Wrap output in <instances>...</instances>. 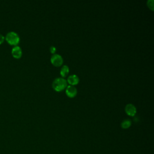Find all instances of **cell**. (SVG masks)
Returning a JSON list of instances; mask_svg holds the SVG:
<instances>
[{"label": "cell", "mask_w": 154, "mask_h": 154, "mask_svg": "<svg viewBox=\"0 0 154 154\" xmlns=\"http://www.w3.org/2000/svg\"><path fill=\"white\" fill-rule=\"evenodd\" d=\"M125 111L126 114L129 116H135V113L137 112V110L135 107L132 104H128L125 107Z\"/></svg>", "instance_id": "cell-5"}, {"label": "cell", "mask_w": 154, "mask_h": 154, "mask_svg": "<svg viewBox=\"0 0 154 154\" xmlns=\"http://www.w3.org/2000/svg\"><path fill=\"white\" fill-rule=\"evenodd\" d=\"M131 125V121L129 119L124 120L121 124V126L124 129H127Z\"/></svg>", "instance_id": "cell-9"}, {"label": "cell", "mask_w": 154, "mask_h": 154, "mask_svg": "<svg viewBox=\"0 0 154 154\" xmlns=\"http://www.w3.org/2000/svg\"><path fill=\"white\" fill-rule=\"evenodd\" d=\"M148 7L150 8L151 10H153V0H148L147 2Z\"/></svg>", "instance_id": "cell-10"}, {"label": "cell", "mask_w": 154, "mask_h": 154, "mask_svg": "<svg viewBox=\"0 0 154 154\" xmlns=\"http://www.w3.org/2000/svg\"><path fill=\"white\" fill-rule=\"evenodd\" d=\"M67 87V81L63 78H55L52 83V88L57 92H60Z\"/></svg>", "instance_id": "cell-1"}, {"label": "cell", "mask_w": 154, "mask_h": 154, "mask_svg": "<svg viewBox=\"0 0 154 154\" xmlns=\"http://www.w3.org/2000/svg\"><path fill=\"white\" fill-rule=\"evenodd\" d=\"M50 51H51V52L52 54H54V53L56 52V48H55V47L54 46H51L50 47Z\"/></svg>", "instance_id": "cell-11"}, {"label": "cell", "mask_w": 154, "mask_h": 154, "mask_svg": "<svg viewBox=\"0 0 154 154\" xmlns=\"http://www.w3.org/2000/svg\"><path fill=\"white\" fill-rule=\"evenodd\" d=\"M69 67L68 66H66V65H64L61 68V70H60V75L63 77H66L68 75V74H69Z\"/></svg>", "instance_id": "cell-8"}, {"label": "cell", "mask_w": 154, "mask_h": 154, "mask_svg": "<svg viewBox=\"0 0 154 154\" xmlns=\"http://www.w3.org/2000/svg\"><path fill=\"white\" fill-rule=\"evenodd\" d=\"M79 81V79L78 77L75 74L71 75L68 78V82L71 86H74L78 84Z\"/></svg>", "instance_id": "cell-7"}, {"label": "cell", "mask_w": 154, "mask_h": 154, "mask_svg": "<svg viewBox=\"0 0 154 154\" xmlns=\"http://www.w3.org/2000/svg\"><path fill=\"white\" fill-rule=\"evenodd\" d=\"M66 93L69 98H74L77 94V89L74 86H68L66 89Z\"/></svg>", "instance_id": "cell-4"}, {"label": "cell", "mask_w": 154, "mask_h": 154, "mask_svg": "<svg viewBox=\"0 0 154 154\" xmlns=\"http://www.w3.org/2000/svg\"><path fill=\"white\" fill-rule=\"evenodd\" d=\"M51 61L54 66L58 67L62 65V64L63 63V59L60 55L57 54H54L51 57Z\"/></svg>", "instance_id": "cell-3"}, {"label": "cell", "mask_w": 154, "mask_h": 154, "mask_svg": "<svg viewBox=\"0 0 154 154\" xmlns=\"http://www.w3.org/2000/svg\"><path fill=\"white\" fill-rule=\"evenodd\" d=\"M12 55L15 58L19 59L22 56V50H21V48L20 46H16L12 49Z\"/></svg>", "instance_id": "cell-6"}, {"label": "cell", "mask_w": 154, "mask_h": 154, "mask_svg": "<svg viewBox=\"0 0 154 154\" xmlns=\"http://www.w3.org/2000/svg\"><path fill=\"white\" fill-rule=\"evenodd\" d=\"M6 39L11 45H17L20 40L19 35L15 31H10L6 35Z\"/></svg>", "instance_id": "cell-2"}, {"label": "cell", "mask_w": 154, "mask_h": 154, "mask_svg": "<svg viewBox=\"0 0 154 154\" xmlns=\"http://www.w3.org/2000/svg\"><path fill=\"white\" fill-rule=\"evenodd\" d=\"M4 40V36L3 35H1V34H0V44H1L2 42H3Z\"/></svg>", "instance_id": "cell-12"}]
</instances>
